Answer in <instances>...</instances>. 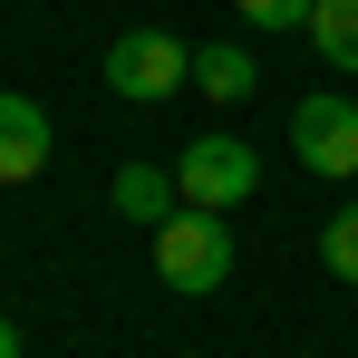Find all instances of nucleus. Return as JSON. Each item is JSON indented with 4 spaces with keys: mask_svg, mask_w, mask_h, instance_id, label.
Segmentation results:
<instances>
[{
    "mask_svg": "<svg viewBox=\"0 0 358 358\" xmlns=\"http://www.w3.org/2000/svg\"><path fill=\"white\" fill-rule=\"evenodd\" d=\"M291 145H300L310 175H358V97H339V87L300 97L291 107Z\"/></svg>",
    "mask_w": 358,
    "mask_h": 358,
    "instance_id": "20e7f679",
    "label": "nucleus"
},
{
    "mask_svg": "<svg viewBox=\"0 0 358 358\" xmlns=\"http://www.w3.org/2000/svg\"><path fill=\"white\" fill-rule=\"evenodd\" d=\"M0 358H20V329H10V320H0Z\"/></svg>",
    "mask_w": 358,
    "mask_h": 358,
    "instance_id": "9b49d317",
    "label": "nucleus"
},
{
    "mask_svg": "<svg viewBox=\"0 0 358 358\" xmlns=\"http://www.w3.org/2000/svg\"><path fill=\"white\" fill-rule=\"evenodd\" d=\"M107 203H117L126 223H175L184 213V184H175V165H117V184H107Z\"/></svg>",
    "mask_w": 358,
    "mask_h": 358,
    "instance_id": "423d86ee",
    "label": "nucleus"
},
{
    "mask_svg": "<svg viewBox=\"0 0 358 358\" xmlns=\"http://www.w3.org/2000/svg\"><path fill=\"white\" fill-rule=\"evenodd\" d=\"M320 262H329V281H358V203L329 213V233H320Z\"/></svg>",
    "mask_w": 358,
    "mask_h": 358,
    "instance_id": "1a4fd4ad",
    "label": "nucleus"
},
{
    "mask_svg": "<svg viewBox=\"0 0 358 358\" xmlns=\"http://www.w3.org/2000/svg\"><path fill=\"white\" fill-rule=\"evenodd\" d=\"M107 87H117L126 107H165L175 87H194V49L165 39V29H126L117 49H107Z\"/></svg>",
    "mask_w": 358,
    "mask_h": 358,
    "instance_id": "f03ea898",
    "label": "nucleus"
},
{
    "mask_svg": "<svg viewBox=\"0 0 358 358\" xmlns=\"http://www.w3.org/2000/svg\"><path fill=\"white\" fill-rule=\"evenodd\" d=\"M194 87H203L213 107H242V97L262 87V68H252V49H233V39H223V49H194Z\"/></svg>",
    "mask_w": 358,
    "mask_h": 358,
    "instance_id": "0eeeda50",
    "label": "nucleus"
},
{
    "mask_svg": "<svg viewBox=\"0 0 358 358\" xmlns=\"http://www.w3.org/2000/svg\"><path fill=\"white\" fill-rule=\"evenodd\" d=\"M175 184H184V203H203V213H233L242 194L262 184V155L242 145V136H194L175 155Z\"/></svg>",
    "mask_w": 358,
    "mask_h": 358,
    "instance_id": "7ed1b4c3",
    "label": "nucleus"
},
{
    "mask_svg": "<svg viewBox=\"0 0 358 358\" xmlns=\"http://www.w3.org/2000/svg\"><path fill=\"white\" fill-rule=\"evenodd\" d=\"M310 49L339 68V78H358V0H320L310 10Z\"/></svg>",
    "mask_w": 358,
    "mask_h": 358,
    "instance_id": "6e6552de",
    "label": "nucleus"
},
{
    "mask_svg": "<svg viewBox=\"0 0 358 358\" xmlns=\"http://www.w3.org/2000/svg\"><path fill=\"white\" fill-rule=\"evenodd\" d=\"M242 20H252V29H310V10H320V0H233Z\"/></svg>",
    "mask_w": 358,
    "mask_h": 358,
    "instance_id": "9d476101",
    "label": "nucleus"
},
{
    "mask_svg": "<svg viewBox=\"0 0 358 358\" xmlns=\"http://www.w3.org/2000/svg\"><path fill=\"white\" fill-rule=\"evenodd\" d=\"M155 281L184 291V300L223 291V281H233V223L203 213V203H184L175 223H155Z\"/></svg>",
    "mask_w": 358,
    "mask_h": 358,
    "instance_id": "f257e3e1",
    "label": "nucleus"
},
{
    "mask_svg": "<svg viewBox=\"0 0 358 358\" xmlns=\"http://www.w3.org/2000/svg\"><path fill=\"white\" fill-rule=\"evenodd\" d=\"M49 165V117H39V97H10L0 87V184H29Z\"/></svg>",
    "mask_w": 358,
    "mask_h": 358,
    "instance_id": "39448f33",
    "label": "nucleus"
}]
</instances>
